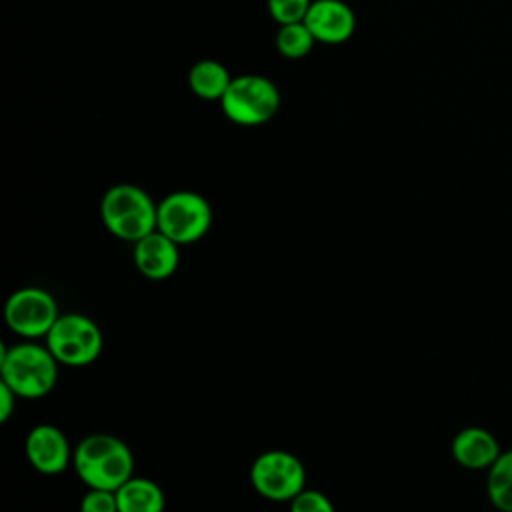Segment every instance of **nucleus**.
<instances>
[{
    "mask_svg": "<svg viewBox=\"0 0 512 512\" xmlns=\"http://www.w3.org/2000/svg\"><path fill=\"white\" fill-rule=\"evenodd\" d=\"M72 466L88 488L116 492L134 472V456L128 444L112 434H90L74 450Z\"/></svg>",
    "mask_w": 512,
    "mask_h": 512,
    "instance_id": "f257e3e1",
    "label": "nucleus"
},
{
    "mask_svg": "<svg viewBox=\"0 0 512 512\" xmlns=\"http://www.w3.org/2000/svg\"><path fill=\"white\" fill-rule=\"evenodd\" d=\"M58 360L46 344L18 342L0 348V376L18 398L36 400L52 392L58 378Z\"/></svg>",
    "mask_w": 512,
    "mask_h": 512,
    "instance_id": "f03ea898",
    "label": "nucleus"
},
{
    "mask_svg": "<svg viewBox=\"0 0 512 512\" xmlns=\"http://www.w3.org/2000/svg\"><path fill=\"white\" fill-rule=\"evenodd\" d=\"M100 216L112 236L138 242L156 230L158 204L136 184H116L104 192Z\"/></svg>",
    "mask_w": 512,
    "mask_h": 512,
    "instance_id": "7ed1b4c3",
    "label": "nucleus"
},
{
    "mask_svg": "<svg viewBox=\"0 0 512 512\" xmlns=\"http://www.w3.org/2000/svg\"><path fill=\"white\" fill-rule=\"evenodd\" d=\"M224 116L240 126H260L274 118L280 108L276 84L260 74H242L232 78L220 100Z\"/></svg>",
    "mask_w": 512,
    "mask_h": 512,
    "instance_id": "20e7f679",
    "label": "nucleus"
},
{
    "mask_svg": "<svg viewBox=\"0 0 512 512\" xmlns=\"http://www.w3.org/2000/svg\"><path fill=\"white\" fill-rule=\"evenodd\" d=\"M46 346L54 358L72 368L88 366L98 360L104 338L98 324L80 312L60 314L46 336Z\"/></svg>",
    "mask_w": 512,
    "mask_h": 512,
    "instance_id": "39448f33",
    "label": "nucleus"
},
{
    "mask_svg": "<svg viewBox=\"0 0 512 512\" xmlns=\"http://www.w3.org/2000/svg\"><path fill=\"white\" fill-rule=\"evenodd\" d=\"M212 226L210 202L192 190H176L158 202L156 230L176 244H192L208 234Z\"/></svg>",
    "mask_w": 512,
    "mask_h": 512,
    "instance_id": "423d86ee",
    "label": "nucleus"
},
{
    "mask_svg": "<svg viewBox=\"0 0 512 512\" xmlns=\"http://www.w3.org/2000/svg\"><path fill=\"white\" fill-rule=\"evenodd\" d=\"M250 482L260 496L286 502L306 488V468L292 452L268 450L252 462Z\"/></svg>",
    "mask_w": 512,
    "mask_h": 512,
    "instance_id": "0eeeda50",
    "label": "nucleus"
},
{
    "mask_svg": "<svg viewBox=\"0 0 512 512\" xmlns=\"http://www.w3.org/2000/svg\"><path fill=\"white\" fill-rule=\"evenodd\" d=\"M58 316L54 296L38 286H26L12 292L4 304V320L8 328L28 340L46 338Z\"/></svg>",
    "mask_w": 512,
    "mask_h": 512,
    "instance_id": "6e6552de",
    "label": "nucleus"
},
{
    "mask_svg": "<svg viewBox=\"0 0 512 512\" xmlns=\"http://www.w3.org/2000/svg\"><path fill=\"white\" fill-rule=\"evenodd\" d=\"M24 452L28 462L40 474H48V476L64 472L74 456L66 434L54 424L34 426L26 436Z\"/></svg>",
    "mask_w": 512,
    "mask_h": 512,
    "instance_id": "1a4fd4ad",
    "label": "nucleus"
},
{
    "mask_svg": "<svg viewBox=\"0 0 512 512\" xmlns=\"http://www.w3.org/2000/svg\"><path fill=\"white\" fill-rule=\"evenodd\" d=\"M304 22L322 44L346 42L356 30V14L344 0H312Z\"/></svg>",
    "mask_w": 512,
    "mask_h": 512,
    "instance_id": "9d476101",
    "label": "nucleus"
},
{
    "mask_svg": "<svg viewBox=\"0 0 512 512\" xmlns=\"http://www.w3.org/2000/svg\"><path fill=\"white\" fill-rule=\"evenodd\" d=\"M180 244L162 234L160 230L150 232L142 240L134 242V264L138 272L148 280H166L180 264Z\"/></svg>",
    "mask_w": 512,
    "mask_h": 512,
    "instance_id": "9b49d317",
    "label": "nucleus"
},
{
    "mask_svg": "<svg viewBox=\"0 0 512 512\" xmlns=\"http://www.w3.org/2000/svg\"><path fill=\"white\" fill-rule=\"evenodd\" d=\"M454 460L470 470L490 468L500 456V446L492 432L480 426H468L460 430L452 440Z\"/></svg>",
    "mask_w": 512,
    "mask_h": 512,
    "instance_id": "f8f14e48",
    "label": "nucleus"
},
{
    "mask_svg": "<svg viewBox=\"0 0 512 512\" xmlns=\"http://www.w3.org/2000/svg\"><path fill=\"white\" fill-rule=\"evenodd\" d=\"M118 512H164L166 498L162 488L150 480L132 476L116 490Z\"/></svg>",
    "mask_w": 512,
    "mask_h": 512,
    "instance_id": "ddd939ff",
    "label": "nucleus"
},
{
    "mask_svg": "<svg viewBox=\"0 0 512 512\" xmlns=\"http://www.w3.org/2000/svg\"><path fill=\"white\" fill-rule=\"evenodd\" d=\"M232 82L230 72L216 60H200L188 72L190 90L202 100H222Z\"/></svg>",
    "mask_w": 512,
    "mask_h": 512,
    "instance_id": "4468645a",
    "label": "nucleus"
},
{
    "mask_svg": "<svg viewBox=\"0 0 512 512\" xmlns=\"http://www.w3.org/2000/svg\"><path fill=\"white\" fill-rule=\"evenodd\" d=\"M486 492L494 508L500 512H512V450L500 452L488 468Z\"/></svg>",
    "mask_w": 512,
    "mask_h": 512,
    "instance_id": "2eb2a0df",
    "label": "nucleus"
},
{
    "mask_svg": "<svg viewBox=\"0 0 512 512\" xmlns=\"http://www.w3.org/2000/svg\"><path fill=\"white\" fill-rule=\"evenodd\" d=\"M316 44L314 34L306 26V22H292L282 24L276 32V48L286 58H302L306 56Z\"/></svg>",
    "mask_w": 512,
    "mask_h": 512,
    "instance_id": "dca6fc26",
    "label": "nucleus"
},
{
    "mask_svg": "<svg viewBox=\"0 0 512 512\" xmlns=\"http://www.w3.org/2000/svg\"><path fill=\"white\" fill-rule=\"evenodd\" d=\"M272 20L282 24L302 22L312 6V0H266Z\"/></svg>",
    "mask_w": 512,
    "mask_h": 512,
    "instance_id": "f3484780",
    "label": "nucleus"
},
{
    "mask_svg": "<svg viewBox=\"0 0 512 512\" xmlns=\"http://www.w3.org/2000/svg\"><path fill=\"white\" fill-rule=\"evenodd\" d=\"M290 512H336L330 498L318 490L304 488L290 500Z\"/></svg>",
    "mask_w": 512,
    "mask_h": 512,
    "instance_id": "a211bd4d",
    "label": "nucleus"
},
{
    "mask_svg": "<svg viewBox=\"0 0 512 512\" xmlns=\"http://www.w3.org/2000/svg\"><path fill=\"white\" fill-rule=\"evenodd\" d=\"M80 512H118L116 492L90 488L80 500Z\"/></svg>",
    "mask_w": 512,
    "mask_h": 512,
    "instance_id": "6ab92c4d",
    "label": "nucleus"
},
{
    "mask_svg": "<svg viewBox=\"0 0 512 512\" xmlns=\"http://www.w3.org/2000/svg\"><path fill=\"white\" fill-rule=\"evenodd\" d=\"M16 398V392L4 382H0V422H6L14 414Z\"/></svg>",
    "mask_w": 512,
    "mask_h": 512,
    "instance_id": "aec40b11",
    "label": "nucleus"
}]
</instances>
